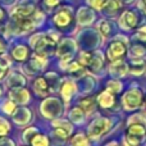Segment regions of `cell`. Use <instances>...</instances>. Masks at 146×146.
<instances>
[{"instance_id": "1", "label": "cell", "mask_w": 146, "mask_h": 146, "mask_svg": "<svg viewBox=\"0 0 146 146\" xmlns=\"http://www.w3.org/2000/svg\"><path fill=\"white\" fill-rule=\"evenodd\" d=\"M31 45L35 48L36 54L46 58V56L51 55L54 53L55 46H56V40L53 38V36L38 33V35L33 36L31 38Z\"/></svg>"}, {"instance_id": "2", "label": "cell", "mask_w": 146, "mask_h": 146, "mask_svg": "<svg viewBox=\"0 0 146 146\" xmlns=\"http://www.w3.org/2000/svg\"><path fill=\"white\" fill-rule=\"evenodd\" d=\"M146 140V126L141 123H129L127 124L124 146H139L144 144Z\"/></svg>"}, {"instance_id": "3", "label": "cell", "mask_w": 146, "mask_h": 146, "mask_svg": "<svg viewBox=\"0 0 146 146\" xmlns=\"http://www.w3.org/2000/svg\"><path fill=\"white\" fill-rule=\"evenodd\" d=\"M41 114H42L45 118L53 119L56 118L62 114V110H63V106H62V103L59 99L56 98H48L42 101L41 104Z\"/></svg>"}, {"instance_id": "4", "label": "cell", "mask_w": 146, "mask_h": 146, "mask_svg": "<svg viewBox=\"0 0 146 146\" xmlns=\"http://www.w3.org/2000/svg\"><path fill=\"white\" fill-rule=\"evenodd\" d=\"M111 127V121L108 118H96L95 121L92 122V123L88 126V137L92 140H98L100 139L101 136H103L104 133H106V132L110 129Z\"/></svg>"}, {"instance_id": "5", "label": "cell", "mask_w": 146, "mask_h": 146, "mask_svg": "<svg viewBox=\"0 0 146 146\" xmlns=\"http://www.w3.org/2000/svg\"><path fill=\"white\" fill-rule=\"evenodd\" d=\"M144 101V96H142V91L140 88H131L124 94L123 99H122V104L123 108L127 110H133V109L139 108Z\"/></svg>"}, {"instance_id": "6", "label": "cell", "mask_w": 146, "mask_h": 146, "mask_svg": "<svg viewBox=\"0 0 146 146\" xmlns=\"http://www.w3.org/2000/svg\"><path fill=\"white\" fill-rule=\"evenodd\" d=\"M53 127H54V136L62 140H66L67 137H69L73 131L72 124L68 121H64V119H55L53 122Z\"/></svg>"}, {"instance_id": "7", "label": "cell", "mask_w": 146, "mask_h": 146, "mask_svg": "<svg viewBox=\"0 0 146 146\" xmlns=\"http://www.w3.org/2000/svg\"><path fill=\"white\" fill-rule=\"evenodd\" d=\"M124 54H126V45L123 42H121V41L111 42L108 48V51H106V55L111 62L121 60V58Z\"/></svg>"}, {"instance_id": "8", "label": "cell", "mask_w": 146, "mask_h": 146, "mask_svg": "<svg viewBox=\"0 0 146 146\" xmlns=\"http://www.w3.org/2000/svg\"><path fill=\"white\" fill-rule=\"evenodd\" d=\"M74 50H76V46H74V42H73L72 40H64L63 42H62V45L59 46L58 49V55L62 58V60L64 62V63H67V62H69L72 59L73 54H74Z\"/></svg>"}, {"instance_id": "9", "label": "cell", "mask_w": 146, "mask_h": 146, "mask_svg": "<svg viewBox=\"0 0 146 146\" xmlns=\"http://www.w3.org/2000/svg\"><path fill=\"white\" fill-rule=\"evenodd\" d=\"M9 98L15 104H27L30 100V94L25 87H14L9 91Z\"/></svg>"}, {"instance_id": "10", "label": "cell", "mask_w": 146, "mask_h": 146, "mask_svg": "<svg viewBox=\"0 0 146 146\" xmlns=\"http://www.w3.org/2000/svg\"><path fill=\"white\" fill-rule=\"evenodd\" d=\"M77 91V87H76V83L71 80H64L62 82L60 86V94L63 96V100L64 101H69L71 98L76 94Z\"/></svg>"}, {"instance_id": "11", "label": "cell", "mask_w": 146, "mask_h": 146, "mask_svg": "<svg viewBox=\"0 0 146 146\" xmlns=\"http://www.w3.org/2000/svg\"><path fill=\"white\" fill-rule=\"evenodd\" d=\"M33 90L38 96H48L51 92V88L48 83V80L42 77H38L33 82Z\"/></svg>"}, {"instance_id": "12", "label": "cell", "mask_w": 146, "mask_h": 146, "mask_svg": "<svg viewBox=\"0 0 146 146\" xmlns=\"http://www.w3.org/2000/svg\"><path fill=\"white\" fill-rule=\"evenodd\" d=\"M30 119H31V111L25 106L15 109L14 113H13V121L17 124H26L30 122Z\"/></svg>"}, {"instance_id": "13", "label": "cell", "mask_w": 146, "mask_h": 146, "mask_svg": "<svg viewBox=\"0 0 146 146\" xmlns=\"http://www.w3.org/2000/svg\"><path fill=\"white\" fill-rule=\"evenodd\" d=\"M119 23H121L122 28H124V30H131V28H133L135 26H136L137 17L135 15V13L129 12V10H126V12L122 14Z\"/></svg>"}, {"instance_id": "14", "label": "cell", "mask_w": 146, "mask_h": 146, "mask_svg": "<svg viewBox=\"0 0 146 146\" xmlns=\"http://www.w3.org/2000/svg\"><path fill=\"white\" fill-rule=\"evenodd\" d=\"M72 19V13L71 10L63 9L60 12H58L55 15H54V22L58 27H67V26L71 23Z\"/></svg>"}, {"instance_id": "15", "label": "cell", "mask_w": 146, "mask_h": 146, "mask_svg": "<svg viewBox=\"0 0 146 146\" xmlns=\"http://www.w3.org/2000/svg\"><path fill=\"white\" fill-rule=\"evenodd\" d=\"M109 71H110V74L114 76V77H124L127 74V72H128V67H127V64L124 62L115 60L111 63Z\"/></svg>"}, {"instance_id": "16", "label": "cell", "mask_w": 146, "mask_h": 146, "mask_svg": "<svg viewBox=\"0 0 146 146\" xmlns=\"http://www.w3.org/2000/svg\"><path fill=\"white\" fill-rule=\"evenodd\" d=\"M98 103L101 108H110L114 103H115V96L113 92H110L109 90H105L99 95Z\"/></svg>"}, {"instance_id": "17", "label": "cell", "mask_w": 146, "mask_h": 146, "mask_svg": "<svg viewBox=\"0 0 146 146\" xmlns=\"http://www.w3.org/2000/svg\"><path fill=\"white\" fill-rule=\"evenodd\" d=\"M28 66H30V68L32 69V72H38V71H41V69L45 68V66H46V58H44V56L36 54V55H33L32 58H31Z\"/></svg>"}, {"instance_id": "18", "label": "cell", "mask_w": 146, "mask_h": 146, "mask_svg": "<svg viewBox=\"0 0 146 146\" xmlns=\"http://www.w3.org/2000/svg\"><path fill=\"white\" fill-rule=\"evenodd\" d=\"M103 55H101L100 53H95V54H91V59L90 62H88V68L91 69V71L94 72H98L99 69L101 68V66H103Z\"/></svg>"}, {"instance_id": "19", "label": "cell", "mask_w": 146, "mask_h": 146, "mask_svg": "<svg viewBox=\"0 0 146 146\" xmlns=\"http://www.w3.org/2000/svg\"><path fill=\"white\" fill-rule=\"evenodd\" d=\"M95 105H96V100L94 98H90V96L80 100V108L86 113H91L95 109Z\"/></svg>"}, {"instance_id": "20", "label": "cell", "mask_w": 146, "mask_h": 146, "mask_svg": "<svg viewBox=\"0 0 146 146\" xmlns=\"http://www.w3.org/2000/svg\"><path fill=\"white\" fill-rule=\"evenodd\" d=\"M8 85L12 88L14 87H23L26 85V80L22 74H18V73H13L12 76L8 80Z\"/></svg>"}, {"instance_id": "21", "label": "cell", "mask_w": 146, "mask_h": 146, "mask_svg": "<svg viewBox=\"0 0 146 146\" xmlns=\"http://www.w3.org/2000/svg\"><path fill=\"white\" fill-rule=\"evenodd\" d=\"M145 71V62L141 60V59H133L129 66V72L132 74H136V76H140Z\"/></svg>"}, {"instance_id": "22", "label": "cell", "mask_w": 146, "mask_h": 146, "mask_svg": "<svg viewBox=\"0 0 146 146\" xmlns=\"http://www.w3.org/2000/svg\"><path fill=\"white\" fill-rule=\"evenodd\" d=\"M12 54H13V58H14L15 60L22 62V60H25V59L27 58L28 49L26 48V46H23V45H18L17 48H14V50H13Z\"/></svg>"}, {"instance_id": "23", "label": "cell", "mask_w": 146, "mask_h": 146, "mask_svg": "<svg viewBox=\"0 0 146 146\" xmlns=\"http://www.w3.org/2000/svg\"><path fill=\"white\" fill-rule=\"evenodd\" d=\"M69 119L73 123H82L85 121V114L81 108H73L69 113Z\"/></svg>"}, {"instance_id": "24", "label": "cell", "mask_w": 146, "mask_h": 146, "mask_svg": "<svg viewBox=\"0 0 146 146\" xmlns=\"http://www.w3.org/2000/svg\"><path fill=\"white\" fill-rule=\"evenodd\" d=\"M68 71H69V73H71L72 77H74V78L82 77V76L85 74V68H83V66L81 63H76V62L69 66Z\"/></svg>"}, {"instance_id": "25", "label": "cell", "mask_w": 146, "mask_h": 146, "mask_svg": "<svg viewBox=\"0 0 146 146\" xmlns=\"http://www.w3.org/2000/svg\"><path fill=\"white\" fill-rule=\"evenodd\" d=\"M71 145L72 146H90V141H88L87 136H85L83 133H77L76 136L72 137Z\"/></svg>"}, {"instance_id": "26", "label": "cell", "mask_w": 146, "mask_h": 146, "mask_svg": "<svg viewBox=\"0 0 146 146\" xmlns=\"http://www.w3.org/2000/svg\"><path fill=\"white\" fill-rule=\"evenodd\" d=\"M30 144L32 146H49V140H48V137L44 136V135L37 133L32 140H31Z\"/></svg>"}, {"instance_id": "27", "label": "cell", "mask_w": 146, "mask_h": 146, "mask_svg": "<svg viewBox=\"0 0 146 146\" xmlns=\"http://www.w3.org/2000/svg\"><path fill=\"white\" fill-rule=\"evenodd\" d=\"M106 90H109L110 92H113L114 95H115V94H118L122 91V83L119 82V81H115V80L109 81L108 85H106Z\"/></svg>"}, {"instance_id": "28", "label": "cell", "mask_w": 146, "mask_h": 146, "mask_svg": "<svg viewBox=\"0 0 146 146\" xmlns=\"http://www.w3.org/2000/svg\"><path fill=\"white\" fill-rule=\"evenodd\" d=\"M9 66L10 63L7 58H0V80H3L7 76L8 71H9Z\"/></svg>"}, {"instance_id": "29", "label": "cell", "mask_w": 146, "mask_h": 146, "mask_svg": "<svg viewBox=\"0 0 146 146\" xmlns=\"http://www.w3.org/2000/svg\"><path fill=\"white\" fill-rule=\"evenodd\" d=\"M1 110L4 111V113H7V114L14 113V110H15V103H13L12 100L4 101V103H3V105H1Z\"/></svg>"}, {"instance_id": "30", "label": "cell", "mask_w": 146, "mask_h": 146, "mask_svg": "<svg viewBox=\"0 0 146 146\" xmlns=\"http://www.w3.org/2000/svg\"><path fill=\"white\" fill-rule=\"evenodd\" d=\"M10 131V127L9 123H8L5 119L0 118V137H4L5 135H8Z\"/></svg>"}, {"instance_id": "31", "label": "cell", "mask_w": 146, "mask_h": 146, "mask_svg": "<svg viewBox=\"0 0 146 146\" xmlns=\"http://www.w3.org/2000/svg\"><path fill=\"white\" fill-rule=\"evenodd\" d=\"M99 30L101 31L104 37H108L109 33H110V26H109V23L106 21H101L100 25H99Z\"/></svg>"}, {"instance_id": "32", "label": "cell", "mask_w": 146, "mask_h": 146, "mask_svg": "<svg viewBox=\"0 0 146 146\" xmlns=\"http://www.w3.org/2000/svg\"><path fill=\"white\" fill-rule=\"evenodd\" d=\"M37 133H38V131H37L36 128H28V129H26L25 133H23V137H25V141L31 142V140H32L33 137H35Z\"/></svg>"}, {"instance_id": "33", "label": "cell", "mask_w": 146, "mask_h": 146, "mask_svg": "<svg viewBox=\"0 0 146 146\" xmlns=\"http://www.w3.org/2000/svg\"><path fill=\"white\" fill-rule=\"evenodd\" d=\"M129 123H141V124H145L146 126V119H145V117L141 115V114H135V115L129 117L128 123L127 124H129Z\"/></svg>"}, {"instance_id": "34", "label": "cell", "mask_w": 146, "mask_h": 146, "mask_svg": "<svg viewBox=\"0 0 146 146\" xmlns=\"http://www.w3.org/2000/svg\"><path fill=\"white\" fill-rule=\"evenodd\" d=\"M87 1H88V4L92 8H95V9H103L106 0H87Z\"/></svg>"}, {"instance_id": "35", "label": "cell", "mask_w": 146, "mask_h": 146, "mask_svg": "<svg viewBox=\"0 0 146 146\" xmlns=\"http://www.w3.org/2000/svg\"><path fill=\"white\" fill-rule=\"evenodd\" d=\"M0 146H14V142L9 139H4V137H1V140H0Z\"/></svg>"}, {"instance_id": "36", "label": "cell", "mask_w": 146, "mask_h": 146, "mask_svg": "<svg viewBox=\"0 0 146 146\" xmlns=\"http://www.w3.org/2000/svg\"><path fill=\"white\" fill-rule=\"evenodd\" d=\"M59 1L60 0H45L46 5H49V7H55V5L59 4Z\"/></svg>"}, {"instance_id": "37", "label": "cell", "mask_w": 146, "mask_h": 146, "mask_svg": "<svg viewBox=\"0 0 146 146\" xmlns=\"http://www.w3.org/2000/svg\"><path fill=\"white\" fill-rule=\"evenodd\" d=\"M5 48H7V46H5V44L1 40H0V54H3L5 51Z\"/></svg>"}, {"instance_id": "38", "label": "cell", "mask_w": 146, "mask_h": 146, "mask_svg": "<svg viewBox=\"0 0 146 146\" xmlns=\"http://www.w3.org/2000/svg\"><path fill=\"white\" fill-rule=\"evenodd\" d=\"M3 15H4V12H3V10H1V9H0V21H1Z\"/></svg>"}, {"instance_id": "39", "label": "cell", "mask_w": 146, "mask_h": 146, "mask_svg": "<svg viewBox=\"0 0 146 146\" xmlns=\"http://www.w3.org/2000/svg\"><path fill=\"white\" fill-rule=\"evenodd\" d=\"M144 4H145V7H146V0H144Z\"/></svg>"}, {"instance_id": "40", "label": "cell", "mask_w": 146, "mask_h": 146, "mask_svg": "<svg viewBox=\"0 0 146 146\" xmlns=\"http://www.w3.org/2000/svg\"><path fill=\"white\" fill-rule=\"evenodd\" d=\"M1 92H3V91H1V88H0V95H1Z\"/></svg>"}, {"instance_id": "41", "label": "cell", "mask_w": 146, "mask_h": 146, "mask_svg": "<svg viewBox=\"0 0 146 146\" xmlns=\"http://www.w3.org/2000/svg\"><path fill=\"white\" fill-rule=\"evenodd\" d=\"M145 103H146V100H145Z\"/></svg>"}]
</instances>
